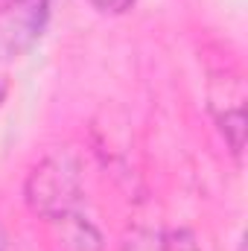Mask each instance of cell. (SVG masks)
Returning <instances> with one entry per match:
<instances>
[{"label":"cell","mask_w":248,"mask_h":251,"mask_svg":"<svg viewBox=\"0 0 248 251\" xmlns=\"http://www.w3.org/2000/svg\"><path fill=\"white\" fill-rule=\"evenodd\" d=\"M158 251H201V246L190 228H167L158 240Z\"/></svg>","instance_id":"cell-5"},{"label":"cell","mask_w":248,"mask_h":251,"mask_svg":"<svg viewBox=\"0 0 248 251\" xmlns=\"http://www.w3.org/2000/svg\"><path fill=\"white\" fill-rule=\"evenodd\" d=\"M53 228H56V234H59L62 251H102L105 249L99 228H97L82 210H76V213L64 216L59 222H53Z\"/></svg>","instance_id":"cell-3"},{"label":"cell","mask_w":248,"mask_h":251,"mask_svg":"<svg viewBox=\"0 0 248 251\" xmlns=\"http://www.w3.org/2000/svg\"><path fill=\"white\" fill-rule=\"evenodd\" d=\"M0 251H18L15 246H12V237H9V231L0 225Z\"/></svg>","instance_id":"cell-7"},{"label":"cell","mask_w":248,"mask_h":251,"mask_svg":"<svg viewBox=\"0 0 248 251\" xmlns=\"http://www.w3.org/2000/svg\"><path fill=\"white\" fill-rule=\"evenodd\" d=\"M88 3L102 15H123L134 6V0H88Z\"/></svg>","instance_id":"cell-6"},{"label":"cell","mask_w":248,"mask_h":251,"mask_svg":"<svg viewBox=\"0 0 248 251\" xmlns=\"http://www.w3.org/2000/svg\"><path fill=\"white\" fill-rule=\"evenodd\" d=\"M50 24V0H6L0 9V62L26 56Z\"/></svg>","instance_id":"cell-2"},{"label":"cell","mask_w":248,"mask_h":251,"mask_svg":"<svg viewBox=\"0 0 248 251\" xmlns=\"http://www.w3.org/2000/svg\"><path fill=\"white\" fill-rule=\"evenodd\" d=\"M24 201L35 216H41L50 225L82 210L85 190L76 155L67 149L44 155L24 181Z\"/></svg>","instance_id":"cell-1"},{"label":"cell","mask_w":248,"mask_h":251,"mask_svg":"<svg viewBox=\"0 0 248 251\" xmlns=\"http://www.w3.org/2000/svg\"><path fill=\"white\" fill-rule=\"evenodd\" d=\"M213 117H216V126L222 131V137L228 140L231 152L240 158L243 155V143H246V105L243 102H234L231 108H213Z\"/></svg>","instance_id":"cell-4"}]
</instances>
